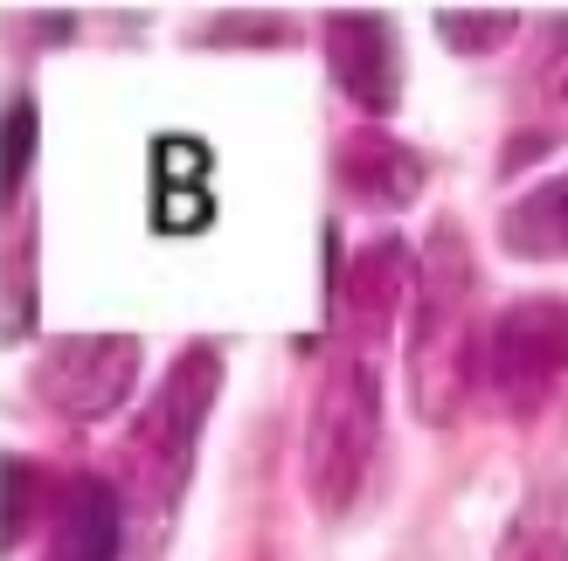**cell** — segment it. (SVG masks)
<instances>
[{
  "label": "cell",
  "mask_w": 568,
  "mask_h": 561,
  "mask_svg": "<svg viewBox=\"0 0 568 561\" xmlns=\"http://www.w3.org/2000/svg\"><path fill=\"white\" fill-rule=\"evenodd\" d=\"M471 249L458 222H437L416 264V305H409V402L423 424H450L478 368V313H471Z\"/></svg>",
  "instance_id": "6da1fadb"
},
{
  "label": "cell",
  "mask_w": 568,
  "mask_h": 561,
  "mask_svg": "<svg viewBox=\"0 0 568 561\" xmlns=\"http://www.w3.org/2000/svg\"><path fill=\"white\" fill-rule=\"evenodd\" d=\"M215 388H222V354L215 347H187L174 360V375L160 381V396L139 409V424L125 430L119 492H125L132 520H146L153 541L166 534V520H174L181 492H187L194 443H202V424H209V409H215Z\"/></svg>",
  "instance_id": "7a4b0ae2"
},
{
  "label": "cell",
  "mask_w": 568,
  "mask_h": 561,
  "mask_svg": "<svg viewBox=\"0 0 568 561\" xmlns=\"http://www.w3.org/2000/svg\"><path fill=\"white\" fill-rule=\"evenodd\" d=\"M153 222H160V230H202V222H209V194L202 187H160Z\"/></svg>",
  "instance_id": "9a60e30c"
},
{
  "label": "cell",
  "mask_w": 568,
  "mask_h": 561,
  "mask_svg": "<svg viewBox=\"0 0 568 561\" xmlns=\"http://www.w3.org/2000/svg\"><path fill=\"white\" fill-rule=\"evenodd\" d=\"M499 243L527 264H561L568 257V174L527 187L520 202H506L499 215Z\"/></svg>",
  "instance_id": "8fae6325"
},
{
  "label": "cell",
  "mask_w": 568,
  "mask_h": 561,
  "mask_svg": "<svg viewBox=\"0 0 568 561\" xmlns=\"http://www.w3.org/2000/svg\"><path fill=\"white\" fill-rule=\"evenodd\" d=\"M326 63H333V83L367 119L395 111V98H403V42H395V21L375 8L326 14Z\"/></svg>",
  "instance_id": "52a82bcc"
},
{
  "label": "cell",
  "mask_w": 568,
  "mask_h": 561,
  "mask_svg": "<svg viewBox=\"0 0 568 561\" xmlns=\"http://www.w3.org/2000/svg\"><path fill=\"white\" fill-rule=\"evenodd\" d=\"M49 499H55V479H42L28 458H8V548L49 520Z\"/></svg>",
  "instance_id": "5bb4252c"
},
{
  "label": "cell",
  "mask_w": 568,
  "mask_h": 561,
  "mask_svg": "<svg viewBox=\"0 0 568 561\" xmlns=\"http://www.w3.org/2000/svg\"><path fill=\"white\" fill-rule=\"evenodd\" d=\"M339 187L361 208H409L416 187H423V160L409 146H395L388 132H354L339 146Z\"/></svg>",
  "instance_id": "30bf717a"
},
{
  "label": "cell",
  "mask_w": 568,
  "mask_h": 561,
  "mask_svg": "<svg viewBox=\"0 0 568 561\" xmlns=\"http://www.w3.org/2000/svg\"><path fill=\"white\" fill-rule=\"evenodd\" d=\"M499 561H568V486H541L514 513Z\"/></svg>",
  "instance_id": "7c38bea8"
},
{
  "label": "cell",
  "mask_w": 568,
  "mask_h": 561,
  "mask_svg": "<svg viewBox=\"0 0 568 561\" xmlns=\"http://www.w3.org/2000/svg\"><path fill=\"white\" fill-rule=\"evenodd\" d=\"M125 492L98 479V471H70L55 479V499H49V541H42V561H119L125 554Z\"/></svg>",
  "instance_id": "ba28073f"
},
{
  "label": "cell",
  "mask_w": 568,
  "mask_h": 561,
  "mask_svg": "<svg viewBox=\"0 0 568 561\" xmlns=\"http://www.w3.org/2000/svg\"><path fill=\"white\" fill-rule=\"evenodd\" d=\"M514 146L499 153V166H520L534 153H548L555 139H568V14H555L534 42L520 91H514Z\"/></svg>",
  "instance_id": "9c48e42d"
},
{
  "label": "cell",
  "mask_w": 568,
  "mask_h": 561,
  "mask_svg": "<svg viewBox=\"0 0 568 561\" xmlns=\"http://www.w3.org/2000/svg\"><path fill=\"white\" fill-rule=\"evenodd\" d=\"M514 28H520L514 8H444L437 14V42L458 49V55H486V49L514 42Z\"/></svg>",
  "instance_id": "4fadbf2b"
},
{
  "label": "cell",
  "mask_w": 568,
  "mask_h": 561,
  "mask_svg": "<svg viewBox=\"0 0 568 561\" xmlns=\"http://www.w3.org/2000/svg\"><path fill=\"white\" fill-rule=\"evenodd\" d=\"M486 381L506 416H541L555 396H568V298H514L493 319L486 340Z\"/></svg>",
  "instance_id": "277c9868"
},
{
  "label": "cell",
  "mask_w": 568,
  "mask_h": 561,
  "mask_svg": "<svg viewBox=\"0 0 568 561\" xmlns=\"http://www.w3.org/2000/svg\"><path fill=\"white\" fill-rule=\"evenodd\" d=\"M375 443H382V375L367 354L339 347L305 424V486L326 520H339L361 499L367 471H375Z\"/></svg>",
  "instance_id": "3957f363"
},
{
  "label": "cell",
  "mask_w": 568,
  "mask_h": 561,
  "mask_svg": "<svg viewBox=\"0 0 568 561\" xmlns=\"http://www.w3.org/2000/svg\"><path fill=\"white\" fill-rule=\"evenodd\" d=\"M403 305H416V271H409V249L395 243V236H375L361 249V257L347 264V285H339L333 298V319L339 333H347V347L375 360L388 347V333H395V313Z\"/></svg>",
  "instance_id": "8992f818"
},
{
  "label": "cell",
  "mask_w": 568,
  "mask_h": 561,
  "mask_svg": "<svg viewBox=\"0 0 568 561\" xmlns=\"http://www.w3.org/2000/svg\"><path fill=\"white\" fill-rule=\"evenodd\" d=\"M139 381V340L132 333H70L49 340L28 368V396L36 409L63 416V424H104L119 416Z\"/></svg>",
  "instance_id": "5b68a950"
}]
</instances>
